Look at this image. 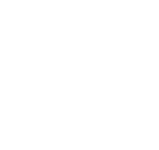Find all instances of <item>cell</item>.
Segmentation results:
<instances>
[]
</instances>
